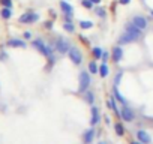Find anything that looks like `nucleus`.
<instances>
[{
  "label": "nucleus",
  "mask_w": 153,
  "mask_h": 144,
  "mask_svg": "<svg viewBox=\"0 0 153 144\" xmlns=\"http://www.w3.org/2000/svg\"><path fill=\"white\" fill-rule=\"evenodd\" d=\"M33 47H35V48H38L44 56H47V57H53V50H51L48 45H45V44H44V41H41V39L33 41Z\"/></svg>",
  "instance_id": "f257e3e1"
},
{
  "label": "nucleus",
  "mask_w": 153,
  "mask_h": 144,
  "mask_svg": "<svg viewBox=\"0 0 153 144\" xmlns=\"http://www.w3.org/2000/svg\"><path fill=\"white\" fill-rule=\"evenodd\" d=\"M68 54H69V59H71L75 65H80V63H81V60H83V54H81V51L76 48V47H71L69 51H68Z\"/></svg>",
  "instance_id": "f03ea898"
},
{
  "label": "nucleus",
  "mask_w": 153,
  "mask_h": 144,
  "mask_svg": "<svg viewBox=\"0 0 153 144\" xmlns=\"http://www.w3.org/2000/svg\"><path fill=\"white\" fill-rule=\"evenodd\" d=\"M38 20H39V15L35 12H26L20 17V23H23V24H32Z\"/></svg>",
  "instance_id": "7ed1b4c3"
},
{
  "label": "nucleus",
  "mask_w": 153,
  "mask_h": 144,
  "mask_svg": "<svg viewBox=\"0 0 153 144\" xmlns=\"http://www.w3.org/2000/svg\"><path fill=\"white\" fill-rule=\"evenodd\" d=\"M89 84H90V77H89V74H87L86 71H83L81 74H80V92L84 93L87 90Z\"/></svg>",
  "instance_id": "20e7f679"
},
{
  "label": "nucleus",
  "mask_w": 153,
  "mask_h": 144,
  "mask_svg": "<svg viewBox=\"0 0 153 144\" xmlns=\"http://www.w3.org/2000/svg\"><path fill=\"white\" fill-rule=\"evenodd\" d=\"M137 39H140V36H137V35H134L131 32H125V35L120 36L119 44H131V42H135Z\"/></svg>",
  "instance_id": "39448f33"
},
{
  "label": "nucleus",
  "mask_w": 153,
  "mask_h": 144,
  "mask_svg": "<svg viewBox=\"0 0 153 144\" xmlns=\"http://www.w3.org/2000/svg\"><path fill=\"white\" fill-rule=\"evenodd\" d=\"M120 114H122V119L126 120V122H132L135 119V114H134V111L129 107H123L122 111H120Z\"/></svg>",
  "instance_id": "423d86ee"
},
{
  "label": "nucleus",
  "mask_w": 153,
  "mask_h": 144,
  "mask_svg": "<svg viewBox=\"0 0 153 144\" xmlns=\"http://www.w3.org/2000/svg\"><path fill=\"white\" fill-rule=\"evenodd\" d=\"M56 48L59 50V53H66V51H69V44H68V41H65L63 38H59L57 41H56Z\"/></svg>",
  "instance_id": "0eeeda50"
},
{
  "label": "nucleus",
  "mask_w": 153,
  "mask_h": 144,
  "mask_svg": "<svg viewBox=\"0 0 153 144\" xmlns=\"http://www.w3.org/2000/svg\"><path fill=\"white\" fill-rule=\"evenodd\" d=\"M132 23H134L137 27H140L141 30H144V29L147 27V20H146L144 17H141V15H137V17H134Z\"/></svg>",
  "instance_id": "6e6552de"
},
{
  "label": "nucleus",
  "mask_w": 153,
  "mask_h": 144,
  "mask_svg": "<svg viewBox=\"0 0 153 144\" xmlns=\"http://www.w3.org/2000/svg\"><path fill=\"white\" fill-rule=\"evenodd\" d=\"M137 138H138V141H141L143 144H149V143L152 141L150 135H149L146 131H138V132H137Z\"/></svg>",
  "instance_id": "1a4fd4ad"
},
{
  "label": "nucleus",
  "mask_w": 153,
  "mask_h": 144,
  "mask_svg": "<svg viewBox=\"0 0 153 144\" xmlns=\"http://www.w3.org/2000/svg\"><path fill=\"white\" fill-rule=\"evenodd\" d=\"M60 8H62V11L65 12V15H72V14H74V8H72L68 2H65V0H62V2H60Z\"/></svg>",
  "instance_id": "9d476101"
},
{
  "label": "nucleus",
  "mask_w": 153,
  "mask_h": 144,
  "mask_svg": "<svg viewBox=\"0 0 153 144\" xmlns=\"http://www.w3.org/2000/svg\"><path fill=\"white\" fill-rule=\"evenodd\" d=\"M122 57H123V48L114 47V50H113V60L114 62H120Z\"/></svg>",
  "instance_id": "9b49d317"
},
{
  "label": "nucleus",
  "mask_w": 153,
  "mask_h": 144,
  "mask_svg": "<svg viewBox=\"0 0 153 144\" xmlns=\"http://www.w3.org/2000/svg\"><path fill=\"white\" fill-rule=\"evenodd\" d=\"M126 32H131V33H134V35H137V36H140V38H141V29H140V27H137L134 23H131V24H128V26H126Z\"/></svg>",
  "instance_id": "f8f14e48"
},
{
  "label": "nucleus",
  "mask_w": 153,
  "mask_h": 144,
  "mask_svg": "<svg viewBox=\"0 0 153 144\" xmlns=\"http://www.w3.org/2000/svg\"><path fill=\"white\" fill-rule=\"evenodd\" d=\"M99 119H101L99 110L96 107H92V120H90V123L92 125H96V123H99Z\"/></svg>",
  "instance_id": "ddd939ff"
},
{
  "label": "nucleus",
  "mask_w": 153,
  "mask_h": 144,
  "mask_svg": "<svg viewBox=\"0 0 153 144\" xmlns=\"http://www.w3.org/2000/svg\"><path fill=\"white\" fill-rule=\"evenodd\" d=\"M8 45L9 47H21V48H24L26 47V42L24 41H20V39H9L8 41Z\"/></svg>",
  "instance_id": "4468645a"
},
{
  "label": "nucleus",
  "mask_w": 153,
  "mask_h": 144,
  "mask_svg": "<svg viewBox=\"0 0 153 144\" xmlns=\"http://www.w3.org/2000/svg\"><path fill=\"white\" fill-rule=\"evenodd\" d=\"M93 137H95V131L93 129H89V131H86V134H84V143H92V140H93Z\"/></svg>",
  "instance_id": "2eb2a0df"
},
{
  "label": "nucleus",
  "mask_w": 153,
  "mask_h": 144,
  "mask_svg": "<svg viewBox=\"0 0 153 144\" xmlns=\"http://www.w3.org/2000/svg\"><path fill=\"white\" fill-rule=\"evenodd\" d=\"M2 17H3L5 20H9V18L12 17V11H11V8H3V9H2Z\"/></svg>",
  "instance_id": "dca6fc26"
},
{
  "label": "nucleus",
  "mask_w": 153,
  "mask_h": 144,
  "mask_svg": "<svg viewBox=\"0 0 153 144\" xmlns=\"http://www.w3.org/2000/svg\"><path fill=\"white\" fill-rule=\"evenodd\" d=\"M99 74H101V77H107L108 75V66H107V63L99 66Z\"/></svg>",
  "instance_id": "f3484780"
},
{
  "label": "nucleus",
  "mask_w": 153,
  "mask_h": 144,
  "mask_svg": "<svg viewBox=\"0 0 153 144\" xmlns=\"http://www.w3.org/2000/svg\"><path fill=\"white\" fill-rule=\"evenodd\" d=\"M80 27L81 29H92L93 27V23L92 21H87V20H81L80 21Z\"/></svg>",
  "instance_id": "a211bd4d"
},
{
  "label": "nucleus",
  "mask_w": 153,
  "mask_h": 144,
  "mask_svg": "<svg viewBox=\"0 0 153 144\" xmlns=\"http://www.w3.org/2000/svg\"><path fill=\"white\" fill-rule=\"evenodd\" d=\"M114 96H116V99H117L119 102H122V104H126L125 98L120 95V92H119V89H117V87H114Z\"/></svg>",
  "instance_id": "6ab92c4d"
},
{
  "label": "nucleus",
  "mask_w": 153,
  "mask_h": 144,
  "mask_svg": "<svg viewBox=\"0 0 153 144\" xmlns=\"http://www.w3.org/2000/svg\"><path fill=\"white\" fill-rule=\"evenodd\" d=\"M89 71L92 72V74H98L99 68H98V65H96L95 62H90V63H89Z\"/></svg>",
  "instance_id": "aec40b11"
},
{
  "label": "nucleus",
  "mask_w": 153,
  "mask_h": 144,
  "mask_svg": "<svg viewBox=\"0 0 153 144\" xmlns=\"http://www.w3.org/2000/svg\"><path fill=\"white\" fill-rule=\"evenodd\" d=\"M116 134L117 135H123L125 134V128H123V125H120V123H116Z\"/></svg>",
  "instance_id": "412c9836"
},
{
  "label": "nucleus",
  "mask_w": 153,
  "mask_h": 144,
  "mask_svg": "<svg viewBox=\"0 0 153 144\" xmlns=\"http://www.w3.org/2000/svg\"><path fill=\"white\" fill-rule=\"evenodd\" d=\"M63 27H65V30H66V32H74V30H75V27H74L72 21H66Z\"/></svg>",
  "instance_id": "4be33fe9"
},
{
  "label": "nucleus",
  "mask_w": 153,
  "mask_h": 144,
  "mask_svg": "<svg viewBox=\"0 0 153 144\" xmlns=\"http://www.w3.org/2000/svg\"><path fill=\"white\" fill-rule=\"evenodd\" d=\"M81 5H83L86 9H92V6H93L92 0H81Z\"/></svg>",
  "instance_id": "5701e85b"
},
{
  "label": "nucleus",
  "mask_w": 153,
  "mask_h": 144,
  "mask_svg": "<svg viewBox=\"0 0 153 144\" xmlns=\"http://www.w3.org/2000/svg\"><path fill=\"white\" fill-rule=\"evenodd\" d=\"M95 12H96L101 18H105V17H107V12H105V9H102V8H96Z\"/></svg>",
  "instance_id": "b1692460"
},
{
  "label": "nucleus",
  "mask_w": 153,
  "mask_h": 144,
  "mask_svg": "<svg viewBox=\"0 0 153 144\" xmlns=\"http://www.w3.org/2000/svg\"><path fill=\"white\" fill-rule=\"evenodd\" d=\"M0 3L3 5V8H12V0H0Z\"/></svg>",
  "instance_id": "393cba45"
},
{
  "label": "nucleus",
  "mask_w": 153,
  "mask_h": 144,
  "mask_svg": "<svg viewBox=\"0 0 153 144\" xmlns=\"http://www.w3.org/2000/svg\"><path fill=\"white\" fill-rule=\"evenodd\" d=\"M93 56L96 57V59H99V57H102V50L101 48H93Z\"/></svg>",
  "instance_id": "a878e982"
},
{
  "label": "nucleus",
  "mask_w": 153,
  "mask_h": 144,
  "mask_svg": "<svg viewBox=\"0 0 153 144\" xmlns=\"http://www.w3.org/2000/svg\"><path fill=\"white\" fill-rule=\"evenodd\" d=\"M122 75H123L122 72H119V74L116 75V78H114V84H116V86H117V84L120 83V80H122Z\"/></svg>",
  "instance_id": "bb28decb"
},
{
  "label": "nucleus",
  "mask_w": 153,
  "mask_h": 144,
  "mask_svg": "<svg viewBox=\"0 0 153 144\" xmlns=\"http://www.w3.org/2000/svg\"><path fill=\"white\" fill-rule=\"evenodd\" d=\"M86 99H87V102H89V104H93V93H90V92H89V93H87V96H86Z\"/></svg>",
  "instance_id": "cd10ccee"
},
{
  "label": "nucleus",
  "mask_w": 153,
  "mask_h": 144,
  "mask_svg": "<svg viewBox=\"0 0 153 144\" xmlns=\"http://www.w3.org/2000/svg\"><path fill=\"white\" fill-rule=\"evenodd\" d=\"M108 57H110V54H108V53H102V59H104V63H107Z\"/></svg>",
  "instance_id": "c85d7f7f"
},
{
  "label": "nucleus",
  "mask_w": 153,
  "mask_h": 144,
  "mask_svg": "<svg viewBox=\"0 0 153 144\" xmlns=\"http://www.w3.org/2000/svg\"><path fill=\"white\" fill-rule=\"evenodd\" d=\"M131 3V0H120V5H128Z\"/></svg>",
  "instance_id": "c756f323"
},
{
  "label": "nucleus",
  "mask_w": 153,
  "mask_h": 144,
  "mask_svg": "<svg viewBox=\"0 0 153 144\" xmlns=\"http://www.w3.org/2000/svg\"><path fill=\"white\" fill-rule=\"evenodd\" d=\"M24 38H26V39H30V38H32L30 32H26V33H24Z\"/></svg>",
  "instance_id": "7c9ffc66"
},
{
  "label": "nucleus",
  "mask_w": 153,
  "mask_h": 144,
  "mask_svg": "<svg viewBox=\"0 0 153 144\" xmlns=\"http://www.w3.org/2000/svg\"><path fill=\"white\" fill-rule=\"evenodd\" d=\"M92 3H93V5H99L101 0H92Z\"/></svg>",
  "instance_id": "2f4dec72"
},
{
  "label": "nucleus",
  "mask_w": 153,
  "mask_h": 144,
  "mask_svg": "<svg viewBox=\"0 0 153 144\" xmlns=\"http://www.w3.org/2000/svg\"><path fill=\"white\" fill-rule=\"evenodd\" d=\"M45 27H47V29H51V23H50V21H48V23H47V24H45Z\"/></svg>",
  "instance_id": "473e14b6"
},
{
  "label": "nucleus",
  "mask_w": 153,
  "mask_h": 144,
  "mask_svg": "<svg viewBox=\"0 0 153 144\" xmlns=\"http://www.w3.org/2000/svg\"><path fill=\"white\" fill-rule=\"evenodd\" d=\"M131 144H143V143H141V141H132Z\"/></svg>",
  "instance_id": "72a5a7b5"
},
{
  "label": "nucleus",
  "mask_w": 153,
  "mask_h": 144,
  "mask_svg": "<svg viewBox=\"0 0 153 144\" xmlns=\"http://www.w3.org/2000/svg\"><path fill=\"white\" fill-rule=\"evenodd\" d=\"M150 14H152V17H153V11H152V12H150Z\"/></svg>",
  "instance_id": "f704fd0d"
},
{
  "label": "nucleus",
  "mask_w": 153,
  "mask_h": 144,
  "mask_svg": "<svg viewBox=\"0 0 153 144\" xmlns=\"http://www.w3.org/2000/svg\"><path fill=\"white\" fill-rule=\"evenodd\" d=\"M99 144H104V143H99Z\"/></svg>",
  "instance_id": "c9c22d12"
}]
</instances>
